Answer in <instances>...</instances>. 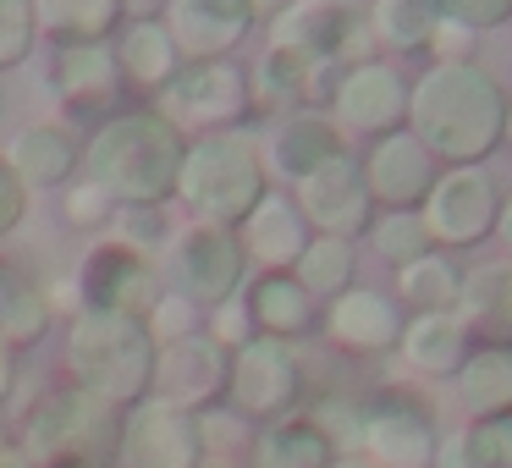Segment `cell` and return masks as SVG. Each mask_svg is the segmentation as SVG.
Returning a JSON list of instances; mask_svg holds the SVG:
<instances>
[{
  "label": "cell",
  "mask_w": 512,
  "mask_h": 468,
  "mask_svg": "<svg viewBox=\"0 0 512 468\" xmlns=\"http://www.w3.org/2000/svg\"><path fill=\"white\" fill-rule=\"evenodd\" d=\"M408 122L435 160L474 166L501 144L507 94L479 61H435L408 89Z\"/></svg>",
  "instance_id": "6da1fadb"
},
{
  "label": "cell",
  "mask_w": 512,
  "mask_h": 468,
  "mask_svg": "<svg viewBox=\"0 0 512 468\" xmlns=\"http://www.w3.org/2000/svg\"><path fill=\"white\" fill-rule=\"evenodd\" d=\"M182 155H188V138L160 111H116L89 138L83 166L94 188L116 199V210H133V204H166L177 193Z\"/></svg>",
  "instance_id": "7a4b0ae2"
},
{
  "label": "cell",
  "mask_w": 512,
  "mask_h": 468,
  "mask_svg": "<svg viewBox=\"0 0 512 468\" xmlns=\"http://www.w3.org/2000/svg\"><path fill=\"white\" fill-rule=\"evenodd\" d=\"M177 193L199 221L210 226H243V215L270 193L265 182V144L243 127L226 133H199L182 155Z\"/></svg>",
  "instance_id": "3957f363"
},
{
  "label": "cell",
  "mask_w": 512,
  "mask_h": 468,
  "mask_svg": "<svg viewBox=\"0 0 512 468\" xmlns=\"http://www.w3.org/2000/svg\"><path fill=\"white\" fill-rule=\"evenodd\" d=\"M155 336L138 314L116 309H78L67 336V369L83 391H100L111 402H133L155 386Z\"/></svg>",
  "instance_id": "277c9868"
},
{
  "label": "cell",
  "mask_w": 512,
  "mask_h": 468,
  "mask_svg": "<svg viewBox=\"0 0 512 468\" xmlns=\"http://www.w3.org/2000/svg\"><path fill=\"white\" fill-rule=\"evenodd\" d=\"M122 452V413L100 391L67 386L28 413L23 457L34 468H111Z\"/></svg>",
  "instance_id": "5b68a950"
},
{
  "label": "cell",
  "mask_w": 512,
  "mask_h": 468,
  "mask_svg": "<svg viewBox=\"0 0 512 468\" xmlns=\"http://www.w3.org/2000/svg\"><path fill=\"white\" fill-rule=\"evenodd\" d=\"M254 111V78L226 61H188L177 78L160 89V116H166L177 133L199 127V133H226L243 116Z\"/></svg>",
  "instance_id": "8992f818"
},
{
  "label": "cell",
  "mask_w": 512,
  "mask_h": 468,
  "mask_svg": "<svg viewBox=\"0 0 512 468\" xmlns=\"http://www.w3.org/2000/svg\"><path fill=\"white\" fill-rule=\"evenodd\" d=\"M496 215H501V193H496V182H490L485 166L441 171L435 188L424 193V204H419L424 232H430V243H441V248L479 243L485 232H496Z\"/></svg>",
  "instance_id": "52a82bcc"
},
{
  "label": "cell",
  "mask_w": 512,
  "mask_h": 468,
  "mask_svg": "<svg viewBox=\"0 0 512 468\" xmlns=\"http://www.w3.org/2000/svg\"><path fill=\"white\" fill-rule=\"evenodd\" d=\"M171 265H177V281H182V298L193 303H226L237 298L243 287V270H248V254L237 243L232 226H210V221H193L182 232H171Z\"/></svg>",
  "instance_id": "ba28073f"
},
{
  "label": "cell",
  "mask_w": 512,
  "mask_h": 468,
  "mask_svg": "<svg viewBox=\"0 0 512 468\" xmlns=\"http://www.w3.org/2000/svg\"><path fill=\"white\" fill-rule=\"evenodd\" d=\"M204 452V430L188 408L166 397L138 402L122 419V468H199Z\"/></svg>",
  "instance_id": "9c48e42d"
},
{
  "label": "cell",
  "mask_w": 512,
  "mask_h": 468,
  "mask_svg": "<svg viewBox=\"0 0 512 468\" xmlns=\"http://www.w3.org/2000/svg\"><path fill=\"white\" fill-rule=\"evenodd\" d=\"M292 204H298V215L320 237H347L353 243L369 226V215H375V199H369V182H364V160H353L342 149L336 160H325L320 171H309L298 182V199Z\"/></svg>",
  "instance_id": "30bf717a"
},
{
  "label": "cell",
  "mask_w": 512,
  "mask_h": 468,
  "mask_svg": "<svg viewBox=\"0 0 512 468\" xmlns=\"http://www.w3.org/2000/svg\"><path fill=\"white\" fill-rule=\"evenodd\" d=\"M226 386H232V402L243 413H254V419H281L303 391V369H298L292 342L248 336V342L237 347V364L226 369Z\"/></svg>",
  "instance_id": "8fae6325"
},
{
  "label": "cell",
  "mask_w": 512,
  "mask_h": 468,
  "mask_svg": "<svg viewBox=\"0 0 512 468\" xmlns=\"http://www.w3.org/2000/svg\"><path fill=\"white\" fill-rule=\"evenodd\" d=\"M331 116L342 133H364V138H386L397 133V122L408 116V83L397 78V67L386 61H358L336 78L331 89Z\"/></svg>",
  "instance_id": "7c38bea8"
},
{
  "label": "cell",
  "mask_w": 512,
  "mask_h": 468,
  "mask_svg": "<svg viewBox=\"0 0 512 468\" xmlns=\"http://www.w3.org/2000/svg\"><path fill=\"white\" fill-rule=\"evenodd\" d=\"M160 23L182 61H226L254 28V6L248 0H166Z\"/></svg>",
  "instance_id": "4fadbf2b"
},
{
  "label": "cell",
  "mask_w": 512,
  "mask_h": 468,
  "mask_svg": "<svg viewBox=\"0 0 512 468\" xmlns=\"http://www.w3.org/2000/svg\"><path fill=\"white\" fill-rule=\"evenodd\" d=\"M270 45H292L331 67L364 50V17L347 0H292L281 17H270Z\"/></svg>",
  "instance_id": "5bb4252c"
},
{
  "label": "cell",
  "mask_w": 512,
  "mask_h": 468,
  "mask_svg": "<svg viewBox=\"0 0 512 468\" xmlns=\"http://www.w3.org/2000/svg\"><path fill=\"white\" fill-rule=\"evenodd\" d=\"M83 292H89L83 309H116V314H138V320L160 303V287L133 243L89 248V259H83Z\"/></svg>",
  "instance_id": "9a60e30c"
},
{
  "label": "cell",
  "mask_w": 512,
  "mask_h": 468,
  "mask_svg": "<svg viewBox=\"0 0 512 468\" xmlns=\"http://www.w3.org/2000/svg\"><path fill=\"white\" fill-rule=\"evenodd\" d=\"M435 155L419 144L413 133H386L375 138V149H369L364 160V182H369V199L375 204H391V210H419L424 193L435 188Z\"/></svg>",
  "instance_id": "2e32d148"
},
{
  "label": "cell",
  "mask_w": 512,
  "mask_h": 468,
  "mask_svg": "<svg viewBox=\"0 0 512 468\" xmlns=\"http://www.w3.org/2000/svg\"><path fill=\"white\" fill-rule=\"evenodd\" d=\"M155 386L177 408H199L226 386V347H215L210 336H182V342L155 353Z\"/></svg>",
  "instance_id": "e0dca14e"
},
{
  "label": "cell",
  "mask_w": 512,
  "mask_h": 468,
  "mask_svg": "<svg viewBox=\"0 0 512 468\" xmlns=\"http://www.w3.org/2000/svg\"><path fill=\"white\" fill-rule=\"evenodd\" d=\"M111 56H116V72H122V89H138V94H160L182 72V56L160 17H127L116 28Z\"/></svg>",
  "instance_id": "ac0fdd59"
},
{
  "label": "cell",
  "mask_w": 512,
  "mask_h": 468,
  "mask_svg": "<svg viewBox=\"0 0 512 468\" xmlns=\"http://www.w3.org/2000/svg\"><path fill=\"white\" fill-rule=\"evenodd\" d=\"M6 166L23 188H61L72 182V171L83 166V144L72 138V127L61 122H28L23 133L6 144Z\"/></svg>",
  "instance_id": "d6986e66"
},
{
  "label": "cell",
  "mask_w": 512,
  "mask_h": 468,
  "mask_svg": "<svg viewBox=\"0 0 512 468\" xmlns=\"http://www.w3.org/2000/svg\"><path fill=\"white\" fill-rule=\"evenodd\" d=\"M237 243H243V254H254L265 270H292V265H298V254L309 248V221L298 215V204H292V199L265 193V199L243 215Z\"/></svg>",
  "instance_id": "ffe728a7"
},
{
  "label": "cell",
  "mask_w": 512,
  "mask_h": 468,
  "mask_svg": "<svg viewBox=\"0 0 512 468\" xmlns=\"http://www.w3.org/2000/svg\"><path fill=\"white\" fill-rule=\"evenodd\" d=\"M457 320L468 336H485L490 347H512V259L474 265L457 287Z\"/></svg>",
  "instance_id": "44dd1931"
},
{
  "label": "cell",
  "mask_w": 512,
  "mask_h": 468,
  "mask_svg": "<svg viewBox=\"0 0 512 468\" xmlns=\"http://www.w3.org/2000/svg\"><path fill=\"white\" fill-rule=\"evenodd\" d=\"M364 446L375 468H430L435 463V430L424 408H380L364 419Z\"/></svg>",
  "instance_id": "7402d4cb"
},
{
  "label": "cell",
  "mask_w": 512,
  "mask_h": 468,
  "mask_svg": "<svg viewBox=\"0 0 512 468\" xmlns=\"http://www.w3.org/2000/svg\"><path fill=\"white\" fill-rule=\"evenodd\" d=\"M56 94L72 111H105L122 94V72H116L111 39L105 45H61L56 50Z\"/></svg>",
  "instance_id": "603a6c76"
},
{
  "label": "cell",
  "mask_w": 512,
  "mask_h": 468,
  "mask_svg": "<svg viewBox=\"0 0 512 468\" xmlns=\"http://www.w3.org/2000/svg\"><path fill=\"white\" fill-rule=\"evenodd\" d=\"M336 155H342V127L320 111H292L276 127V138H270V166L292 182H303L309 171H320Z\"/></svg>",
  "instance_id": "cb8c5ba5"
},
{
  "label": "cell",
  "mask_w": 512,
  "mask_h": 468,
  "mask_svg": "<svg viewBox=\"0 0 512 468\" xmlns=\"http://www.w3.org/2000/svg\"><path fill=\"white\" fill-rule=\"evenodd\" d=\"M50 314H56V303H50L45 281L28 265H17V259H0V342L6 347L39 342Z\"/></svg>",
  "instance_id": "d4e9b609"
},
{
  "label": "cell",
  "mask_w": 512,
  "mask_h": 468,
  "mask_svg": "<svg viewBox=\"0 0 512 468\" xmlns=\"http://www.w3.org/2000/svg\"><path fill=\"white\" fill-rule=\"evenodd\" d=\"M127 23V0H34V28L56 45H105Z\"/></svg>",
  "instance_id": "484cf974"
},
{
  "label": "cell",
  "mask_w": 512,
  "mask_h": 468,
  "mask_svg": "<svg viewBox=\"0 0 512 468\" xmlns=\"http://www.w3.org/2000/svg\"><path fill=\"white\" fill-rule=\"evenodd\" d=\"M243 303H248V320L259 325V336H276V342H292V336L309 331V320H314V298L292 270L259 276Z\"/></svg>",
  "instance_id": "4316f807"
},
{
  "label": "cell",
  "mask_w": 512,
  "mask_h": 468,
  "mask_svg": "<svg viewBox=\"0 0 512 468\" xmlns=\"http://www.w3.org/2000/svg\"><path fill=\"white\" fill-rule=\"evenodd\" d=\"M331 336L342 347H353V353H386L402 336V325H397L391 298L347 287V292H336V303H331Z\"/></svg>",
  "instance_id": "83f0119b"
},
{
  "label": "cell",
  "mask_w": 512,
  "mask_h": 468,
  "mask_svg": "<svg viewBox=\"0 0 512 468\" xmlns=\"http://www.w3.org/2000/svg\"><path fill=\"white\" fill-rule=\"evenodd\" d=\"M402 353H408V364L424 369V375H446V369H457L468 353V325L457 320V309L419 314V320L402 325Z\"/></svg>",
  "instance_id": "f1b7e54d"
},
{
  "label": "cell",
  "mask_w": 512,
  "mask_h": 468,
  "mask_svg": "<svg viewBox=\"0 0 512 468\" xmlns=\"http://www.w3.org/2000/svg\"><path fill=\"white\" fill-rule=\"evenodd\" d=\"M457 397L474 419H501L512 408V347H479L474 358H463Z\"/></svg>",
  "instance_id": "f546056e"
},
{
  "label": "cell",
  "mask_w": 512,
  "mask_h": 468,
  "mask_svg": "<svg viewBox=\"0 0 512 468\" xmlns=\"http://www.w3.org/2000/svg\"><path fill=\"white\" fill-rule=\"evenodd\" d=\"M331 463H336V446L320 435L314 419L276 424L254 441V468H331Z\"/></svg>",
  "instance_id": "4dcf8cb0"
},
{
  "label": "cell",
  "mask_w": 512,
  "mask_h": 468,
  "mask_svg": "<svg viewBox=\"0 0 512 468\" xmlns=\"http://www.w3.org/2000/svg\"><path fill=\"white\" fill-rule=\"evenodd\" d=\"M435 463L441 468H512V413L446 435L435 446Z\"/></svg>",
  "instance_id": "1f68e13d"
},
{
  "label": "cell",
  "mask_w": 512,
  "mask_h": 468,
  "mask_svg": "<svg viewBox=\"0 0 512 468\" xmlns=\"http://www.w3.org/2000/svg\"><path fill=\"white\" fill-rule=\"evenodd\" d=\"M369 28H375L380 45L413 56V50H430L435 28H441V12H435V0H375Z\"/></svg>",
  "instance_id": "d6a6232c"
},
{
  "label": "cell",
  "mask_w": 512,
  "mask_h": 468,
  "mask_svg": "<svg viewBox=\"0 0 512 468\" xmlns=\"http://www.w3.org/2000/svg\"><path fill=\"white\" fill-rule=\"evenodd\" d=\"M292 276L309 287V298H320V292L336 298V292L353 287V243L347 237H309V248L298 254Z\"/></svg>",
  "instance_id": "836d02e7"
},
{
  "label": "cell",
  "mask_w": 512,
  "mask_h": 468,
  "mask_svg": "<svg viewBox=\"0 0 512 468\" xmlns=\"http://www.w3.org/2000/svg\"><path fill=\"white\" fill-rule=\"evenodd\" d=\"M402 298L419 303V314H435V309H457V287H463V270L452 265L446 254H424L413 265H402Z\"/></svg>",
  "instance_id": "e575fe53"
},
{
  "label": "cell",
  "mask_w": 512,
  "mask_h": 468,
  "mask_svg": "<svg viewBox=\"0 0 512 468\" xmlns=\"http://www.w3.org/2000/svg\"><path fill=\"white\" fill-rule=\"evenodd\" d=\"M325 72V61L303 56L292 45H270V56L259 61V78H254V100H298L309 94V83Z\"/></svg>",
  "instance_id": "d590c367"
},
{
  "label": "cell",
  "mask_w": 512,
  "mask_h": 468,
  "mask_svg": "<svg viewBox=\"0 0 512 468\" xmlns=\"http://www.w3.org/2000/svg\"><path fill=\"white\" fill-rule=\"evenodd\" d=\"M375 248H380V259H391V265H413V259H424L430 254V232H424V221H419V210H391V215H380L375 221Z\"/></svg>",
  "instance_id": "8d00e7d4"
},
{
  "label": "cell",
  "mask_w": 512,
  "mask_h": 468,
  "mask_svg": "<svg viewBox=\"0 0 512 468\" xmlns=\"http://www.w3.org/2000/svg\"><path fill=\"white\" fill-rule=\"evenodd\" d=\"M39 28H34V0H0V72L28 61Z\"/></svg>",
  "instance_id": "74e56055"
},
{
  "label": "cell",
  "mask_w": 512,
  "mask_h": 468,
  "mask_svg": "<svg viewBox=\"0 0 512 468\" xmlns=\"http://www.w3.org/2000/svg\"><path fill=\"white\" fill-rule=\"evenodd\" d=\"M149 336H155V347H171L182 342V336H199V303L182 298V292H160V303L144 314Z\"/></svg>",
  "instance_id": "f35d334b"
},
{
  "label": "cell",
  "mask_w": 512,
  "mask_h": 468,
  "mask_svg": "<svg viewBox=\"0 0 512 468\" xmlns=\"http://www.w3.org/2000/svg\"><path fill=\"white\" fill-rule=\"evenodd\" d=\"M435 12L446 23H463L474 34H490V28L512 23V0H435Z\"/></svg>",
  "instance_id": "ab89813d"
},
{
  "label": "cell",
  "mask_w": 512,
  "mask_h": 468,
  "mask_svg": "<svg viewBox=\"0 0 512 468\" xmlns=\"http://www.w3.org/2000/svg\"><path fill=\"white\" fill-rule=\"evenodd\" d=\"M61 210H67V221L78 226V232H83V226L94 232V226L116 221V199H111L105 188H94L89 177H83V182H72V188H67V204H61Z\"/></svg>",
  "instance_id": "60d3db41"
},
{
  "label": "cell",
  "mask_w": 512,
  "mask_h": 468,
  "mask_svg": "<svg viewBox=\"0 0 512 468\" xmlns=\"http://www.w3.org/2000/svg\"><path fill=\"white\" fill-rule=\"evenodd\" d=\"M254 336V320H248V303L243 298H226L210 309V342L215 347H243Z\"/></svg>",
  "instance_id": "b9f144b4"
},
{
  "label": "cell",
  "mask_w": 512,
  "mask_h": 468,
  "mask_svg": "<svg viewBox=\"0 0 512 468\" xmlns=\"http://www.w3.org/2000/svg\"><path fill=\"white\" fill-rule=\"evenodd\" d=\"M122 226H127V237H133L138 254H144V248H155V243H171L166 221H160V204H133V210L122 215Z\"/></svg>",
  "instance_id": "7bdbcfd3"
},
{
  "label": "cell",
  "mask_w": 512,
  "mask_h": 468,
  "mask_svg": "<svg viewBox=\"0 0 512 468\" xmlns=\"http://www.w3.org/2000/svg\"><path fill=\"white\" fill-rule=\"evenodd\" d=\"M474 45H479L474 28L446 23V17H441V28H435V39H430V56L435 61H474Z\"/></svg>",
  "instance_id": "ee69618b"
},
{
  "label": "cell",
  "mask_w": 512,
  "mask_h": 468,
  "mask_svg": "<svg viewBox=\"0 0 512 468\" xmlns=\"http://www.w3.org/2000/svg\"><path fill=\"white\" fill-rule=\"evenodd\" d=\"M23 210H28V188L12 177V166L0 160V237H12V232H17Z\"/></svg>",
  "instance_id": "f6af8a7d"
},
{
  "label": "cell",
  "mask_w": 512,
  "mask_h": 468,
  "mask_svg": "<svg viewBox=\"0 0 512 468\" xmlns=\"http://www.w3.org/2000/svg\"><path fill=\"white\" fill-rule=\"evenodd\" d=\"M12 380H17V369H12V347L0 342V402L12 397Z\"/></svg>",
  "instance_id": "bcb514c9"
},
{
  "label": "cell",
  "mask_w": 512,
  "mask_h": 468,
  "mask_svg": "<svg viewBox=\"0 0 512 468\" xmlns=\"http://www.w3.org/2000/svg\"><path fill=\"white\" fill-rule=\"evenodd\" d=\"M248 6H254V17H281L292 0H248Z\"/></svg>",
  "instance_id": "7dc6e473"
},
{
  "label": "cell",
  "mask_w": 512,
  "mask_h": 468,
  "mask_svg": "<svg viewBox=\"0 0 512 468\" xmlns=\"http://www.w3.org/2000/svg\"><path fill=\"white\" fill-rule=\"evenodd\" d=\"M496 232H501V243L512 248V199H501V215H496Z\"/></svg>",
  "instance_id": "c3c4849f"
},
{
  "label": "cell",
  "mask_w": 512,
  "mask_h": 468,
  "mask_svg": "<svg viewBox=\"0 0 512 468\" xmlns=\"http://www.w3.org/2000/svg\"><path fill=\"white\" fill-rule=\"evenodd\" d=\"M0 468H28V457L17 452V446H6V441H0Z\"/></svg>",
  "instance_id": "681fc988"
},
{
  "label": "cell",
  "mask_w": 512,
  "mask_h": 468,
  "mask_svg": "<svg viewBox=\"0 0 512 468\" xmlns=\"http://www.w3.org/2000/svg\"><path fill=\"white\" fill-rule=\"evenodd\" d=\"M501 138L512 144V100H507V122H501Z\"/></svg>",
  "instance_id": "f907efd6"
},
{
  "label": "cell",
  "mask_w": 512,
  "mask_h": 468,
  "mask_svg": "<svg viewBox=\"0 0 512 468\" xmlns=\"http://www.w3.org/2000/svg\"><path fill=\"white\" fill-rule=\"evenodd\" d=\"M331 468H375V463H353V457H347V463H331Z\"/></svg>",
  "instance_id": "816d5d0a"
},
{
  "label": "cell",
  "mask_w": 512,
  "mask_h": 468,
  "mask_svg": "<svg viewBox=\"0 0 512 468\" xmlns=\"http://www.w3.org/2000/svg\"><path fill=\"white\" fill-rule=\"evenodd\" d=\"M0 105H6V89H0Z\"/></svg>",
  "instance_id": "f5cc1de1"
}]
</instances>
